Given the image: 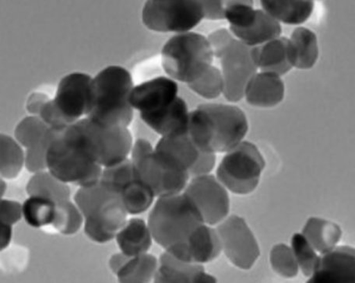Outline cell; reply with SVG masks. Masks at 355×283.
I'll use <instances>...</instances> for the list:
<instances>
[{"mask_svg": "<svg viewBox=\"0 0 355 283\" xmlns=\"http://www.w3.org/2000/svg\"><path fill=\"white\" fill-rule=\"evenodd\" d=\"M119 197L126 212L132 216H137L148 210L156 198L153 192L139 179L137 174L123 187Z\"/></svg>", "mask_w": 355, "mask_h": 283, "instance_id": "29", "label": "cell"}, {"mask_svg": "<svg viewBox=\"0 0 355 283\" xmlns=\"http://www.w3.org/2000/svg\"><path fill=\"white\" fill-rule=\"evenodd\" d=\"M230 30L234 39L250 48L261 46L266 42L277 39L282 33L280 23L262 9H258L256 20L248 28Z\"/></svg>", "mask_w": 355, "mask_h": 283, "instance_id": "23", "label": "cell"}, {"mask_svg": "<svg viewBox=\"0 0 355 283\" xmlns=\"http://www.w3.org/2000/svg\"><path fill=\"white\" fill-rule=\"evenodd\" d=\"M49 100V97L46 93L34 92L31 94L27 100L26 109L31 116H40L42 107Z\"/></svg>", "mask_w": 355, "mask_h": 283, "instance_id": "46", "label": "cell"}, {"mask_svg": "<svg viewBox=\"0 0 355 283\" xmlns=\"http://www.w3.org/2000/svg\"><path fill=\"white\" fill-rule=\"evenodd\" d=\"M155 151L168 165L189 174L190 170L198 161L200 154L189 135L161 137L156 144Z\"/></svg>", "mask_w": 355, "mask_h": 283, "instance_id": "19", "label": "cell"}, {"mask_svg": "<svg viewBox=\"0 0 355 283\" xmlns=\"http://www.w3.org/2000/svg\"><path fill=\"white\" fill-rule=\"evenodd\" d=\"M63 129L49 128L42 140L33 147L25 151V165L30 173H39L47 171V151L51 142L57 134Z\"/></svg>", "mask_w": 355, "mask_h": 283, "instance_id": "38", "label": "cell"}, {"mask_svg": "<svg viewBox=\"0 0 355 283\" xmlns=\"http://www.w3.org/2000/svg\"><path fill=\"white\" fill-rule=\"evenodd\" d=\"M92 80L87 73H72L60 81L53 102L69 125L85 116Z\"/></svg>", "mask_w": 355, "mask_h": 283, "instance_id": "14", "label": "cell"}, {"mask_svg": "<svg viewBox=\"0 0 355 283\" xmlns=\"http://www.w3.org/2000/svg\"><path fill=\"white\" fill-rule=\"evenodd\" d=\"M219 60L225 83L223 95L228 102L237 103L244 98L247 84L258 72L252 48L234 39Z\"/></svg>", "mask_w": 355, "mask_h": 283, "instance_id": "10", "label": "cell"}, {"mask_svg": "<svg viewBox=\"0 0 355 283\" xmlns=\"http://www.w3.org/2000/svg\"><path fill=\"white\" fill-rule=\"evenodd\" d=\"M205 19L210 21L225 20V1H200Z\"/></svg>", "mask_w": 355, "mask_h": 283, "instance_id": "45", "label": "cell"}, {"mask_svg": "<svg viewBox=\"0 0 355 283\" xmlns=\"http://www.w3.org/2000/svg\"><path fill=\"white\" fill-rule=\"evenodd\" d=\"M179 86L170 77H158L133 87L130 103L139 114L154 112L169 105L179 96Z\"/></svg>", "mask_w": 355, "mask_h": 283, "instance_id": "15", "label": "cell"}, {"mask_svg": "<svg viewBox=\"0 0 355 283\" xmlns=\"http://www.w3.org/2000/svg\"><path fill=\"white\" fill-rule=\"evenodd\" d=\"M56 204L53 200L40 197H29L23 203V217L34 228L53 224Z\"/></svg>", "mask_w": 355, "mask_h": 283, "instance_id": "32", "label": "cell"}, {"mask_svg": "<svg viewBox=\"0 0 355 283\" xmlns=\"http://www.w3.org/2000/svg\"><path fill=\"white\" fill-rule=\"evenodd\" d=\"M217 232L222 250L234 266L243 270L254 266L261 251L244 219L236 215L226 218L219 223Z\"/></svg>", "mask_w": 355, "mask_h": 283, "instance_id": "13", "label": "cell"}, {"mask_svg": "<svg viewBox=\"0 0 355 283\" xmlns=\"http://www.w3.org/2000/svg\"><path fill=\"white\" fill-rule=\"evenodd\" d=\"M135 87L131 73L123 66H110L92 78L85 117L106 128H129L133 118L130 103Z\"/></svg>", "mask_w": 355, "mask_h": 283, "instance_id": "3", "label": "cell"}, {"mask_svg": "<svg viewBox=\"0 0 355 283\" xmlns=\"http://www.w3.org/2000/svg\"><path fill=\"white\" fill-rule=\"evenodd\" d=\"M290 42L291 62L300 70H310L319 57L317 37L306 28H297L291 34Z\"/></svg>", "mask_w": 355, "mask_h": 283, "instance_id": "25", "label": "cell"}, {"mask_svg": "<svg viewBox=\"0 0 355 283\" xmlns=\"http://www.w3.org/2000/svg\"><path fill=\"white\" fill-rule=\"evenodd\" d=\"M139 117L161 137L188 135L189 111L185 100L180 97L160 110L144 113Z\"/></svg>", "mask_w": 355, "mask_h": 283, "instance_id": "17", "label": "cell"}, {"mask_svg": "<svg viewBox=\"0 0 355 283\" xmlns=\"http://www.w3.org/2000/svg\"><path fill=\"white\" fill-rule=\"evenodd\" d=\"M291 248L302 273L306 277H310L319 262L320 256L317 255L307 239L300 234H295L291 239Z\"/></svg>", "mask_w": 355, "mask_h": 283, "instance_id": "39", "label": "cell"}, {"mask_svg": "<svg viewBox=\"0 0 355 283\" xmlns=\"http://www.w3.org/2000/svg\"><path fill=\"white\" fill-rule=\"evenodd\" d=\"M270 263L272 269L282 277L294 278L299 273V265L293 251L287 245L281 244L272 248Z\"/></svg>", "mask_w": 355, "mask_h": 283, "instance_id": "40", "label": "cell"}, {"mask_svg": "<svg viewBox=\"0 0 355 283\" xmlns=\"http://www.w3.org/2000/svg\"><path fill=\"white\" fill-rule=\"evenodd\" d=\"M302 235L313 248L321 255L333 250L340 240V226L327 220L310 218L302 231Z\"/></svg>", "mask_w": 355, "mask_h": 283, "instance_id": "26", "label": "cell"}, {"mask_svg": "<svg viewBox=\"0 0 355 283\" xmlns=\"http://www.w3.org/2000/svg\"><path fill=\"white\" fill-rule=\"evenodd\" d=\"M225 20L230 23V29H246L255 21L258 9L252 1L234 0L225 1Z\"/></svg>", "mask_w": 355, "mask_h": 283, "instance_id": "34", "label": "cell"}, {"mask_svg": "<svg viewBox=\"0 0 355 283\" xmlns=\"http://www.w3.org/2000/svg\"><path fill=\"white\" fill-rule=\"evenodd\" d=\"M189 89L202 98L216 99L223 94V75L218 68L211 66L198 80L187 84Z\"/></svg>", "mask_w": 355, "mask_h": 283, "instance_id": "36", "label": "cell"}, {"mask_svg": "<svg viewBox=\"0 0 355 283\" xmlns=\"http://www.w3.org/2000/svg\"><path fill=\"white\" fill-rule=\"evenodd\" d=\"M49 129L40 116L25 117L15 128V139L22 147L29 149L42 140Z\"/></svg>", "mask_w": 355, "mask_h": 283, "instance_id": "35", "label": "cell"}, {"mask_svg": "<svg viewBox=\"0 0 355 283\" xmlns=\"http://www.w3.org/2000/svg\"><path fill=\"white\" fill-rule=\"evenodd\" d=\"M64 135L89 159L109 167L129 158L133 140L128 128H106L83 118L69 125Z\"/></svg>", "mask_w": 355, "mask_h": 283, "instance_id": "4", "label": "cell"}, {"mask_svg": "<svg viewBox=\"0 0 355 283\" xmlns=\"http://www.w3.org/2000/svg\"><path fill=\"white\" fill-rule=\"evenodd\" d=\"M65 129H61L49 145L47 171L68 185L87 188L98 184L103 167L89 159L67 139Z\"/></svg>", "mask_w": 355, "mask_h": 283, "instance_id": "6", "label": "cell"}, {"mask_svg": "<svg viewBox=\"0 0 355 283\" xmlns=\"http://www.w3.org/2000/svg\"><path fill=\"white\" fill-rule=\"evenodd\" d=\"M222 251L217 230L204 223L199 226L188 244L189 262L205 264L216 259Z\"/></svg>", "mask_w": 355, "mask_h": 283, "instance_id": "24", "label": "cell"}, {"mask_svg": "<svg viewBox=\"0 0 355 283\" xmlns=\"http://www.w3.org/2000/svg\"><path fill=\"white\" fill-rule=\"evenodd\" d=\"M55 204V217L52 224L54 228L66 236L77 234L85 223V217L77 205L72 203L71 199Z\"/></svg>", "mask_w": 355, "mask_h": 283, "instance_id": "33", "label": "cell"}, {"mask_svg": "<svg viewBox=\"0 0 355 283\" xmlns=\"http://www.w3.org/2000/svg\"><path fill=\"white\" fill-rule=\"evenodd\" d=\"M85 232L92 241L98 244H106L116 238V235L101 228L87 220H85Z\"/></svg>", "mask_w": 355, "mask_h": 283, "instance_id": "44", "label": "cell"}, {"mask_svg": "<svg viewBox=\"0 0 355 283\" xmlns=\"http://www.w3.org/2000/svg\"><path fill=\"white\" fill-rule=\"evenodd\" d=\"M135 167L130 158H128L118 165L104 167L100 182L119 196L123 187L135 178Z\"/></svg>", "mask_w": 355, "mask_h": 283, "instance_id": "37", "label": "cell"}, {"mask_svg": "<svg viewBox=\"0 0 355 283\" xmlns=\"http://www.w3.org/2000/svg\"><path fill=\"white\" fill-rule=\"evenodd\" d=\"M130 257L126 256L120 251V253L113 255L110 260V268L112 272L116 275L120 269L125 265V262L128 261Z\"/></svg>", "mask_w": 355, "mask_h": 283, "instance_id": "47", "label": "cell"}, {"mask_svg": "<svg viewBox=\"0 0 355 283\" xmlns=\"http://www.w3.org/2000/svg\"><path fill=\"white\" fill-rule=\"evenodd\" d=\"M252 55L261 72L272 73L282 77L293 68L290 42L286 37H279L261 46L252 48Z\"/></svg>", "mask_w": 355, "mask_h": 283, "instance_id": "21", "label": "cell"}, {"mask_svg": "<svg viewBox=\"0 0 355 283\" xmlns=\"http://www.w3.org/2000/svg\"><path fill=\"white\" fill-rule=\"evenodd\" d=\"M26 192L29 197L46 198L55 203L69 200L71 197L68 184L57 179L49 171L34 174L28 182Z\"/></svg>", "mask_w": 355, "mask_h": 283, "instance_id": "28", "label": "cell"}, {"mask_svg": "<svg viewBox=\"0 0 355 283\" xmlns=\"http://www.w3.org/2000/svg\"><path fill=\"white\" fill-rule=\"evenodd\" d=\"M207 39L212 49L214 57L220 59L221 55L236 39L230 30L220 28L209 35Z\"/></svg>", "mask_w": 355, "mask_h": 283, "instance_id": "41", "label": "cell"}, {"mask_svg": "<svg viewBox=\"0 0 355 283\" xmlns=\"http://www.w3.org/2000/svg\"><path fill=\"white\" fill-rule=\"evenodd\" d=\"M198 209L206 224L214 226L225 220L230 210L226 188L215 176L191 179L183 192Z\"/></svg>", "mask_w": 355, "mask_h": 283, "instance_id": "12", "label": "cell"}, {"mask_svg": "<svg viewBox=\"0 0 355 283\" xmlns=\"http://www.w3.org/2000/svg\"><path fill=\"white\" fill-rule=\"evenodd\" d=\"M310 283H354L355 255L351 247H335L320 256Z\"/></svg>", "mask_w": 355, "mask_h": 283, "instance_id": "16", "label": "cell"}, {"mask_svg": "<svg viewBox=\"0 0 355 283\" xmlns=\"http://www.w3.org/2000/svg\"><path fill=\"white\" fill-rule=\"evenodd\" d=\"M204 223L200 213L183 192L158 198L148 219L154 241L176 259L187 262L190 238Z\"/></svg>", "mask_w": 355, "mask_h": 283, "instance_id": "2", "label": "cell"}, {"mask_svg": "<svg viewBox=\"0 0 355 283\" xmlns=\"http://www.w3.org/2000/svg\"><path fill=\"white\" fill-rule=\"evenodd\" d=\"M146 28L158 33H189L204 20L200 1L196 0H148L142 9Z\"/></svg>", "mask_w": 355, "mask_h": 283, "instance_id": "8", "label": "cell"}, {"mask_svg": "<svg viewBox=\"0 0 355 283\" xmlns=\"http://www.w3.org/2000/svg\"><path fill=\"white\" fill-rule=\"evenodd\" d=\"M12 226L10 225L0 223V248L1 250L8 248L12 238Z\"/></svg>", "mask_w": 355, "mask_h": 283, "instance_id": "48", "label": "cell"}, {"mask_svg": "<svg viewBox=\"0 0 355 283\" xmlns=\"http://www.w3.org/2000/svg\"><path fill=\"white\" fill-rule=\"evenodd\" d=\"M266 162L255 144L243 141L228 151L217 169L216 178L226 190L248 194L256 190Z\"/></svg>", "mask_w": 355, "mask_h": 283, "instance_id": "7", "label": "cell"}, {"mask_svg": "<svg viewBox=\"0 0 355 283\" xmlns=\"http://www.w3.org/2000/svg\"><path fill=\"white\" fill-rule=\"evenodd\" d=\"M217 156L215 154L204 153L200 154L199 159L195 163L189 172L190 179L198 177V176L210 174L216 165Z\"/></svg>", "mask_w": 355, "mask_h": 283, "instance_id": "43", "label": "cell"}, {"mask_svg": "<svg viewBox=\"0 0 355 283\" xmlns=\"http://www.w3.org/2000/svg\"><path fill=\"white\" fill-rule=\"evenodd\" d=\"M262 10L280 23L297 25L305 23L313 14V1H268L261 2Z\"/></svg>", "mask_w": 355, "mask_h": 283, "instance_id": "27", "label": "cell"}, {"mask_svg": "<svg viewBox=\"0 0 355 283\" xmlns=\"http://www.w3.org/2000/svg\"><path fill=\"white\" fill-rule=\"evenodd\" d=\"M160 283L215 282L216 279L206 273L200 264L190 263L176 259L164 251L158 260V268L154 279Z\"/></svg>", "mask_w": 355, "mask_h": 283, "instance_id": "18", "label": "cell"}, {"mask_svg": "<svg viewBox=\"0 0 355 283\" xmlns=\"http://www.w3.org/2000/svg\"><path fill=\"white\" fill-rule=\"evenodd\" d=\"M139 179L147 185L156 198L175 196L185 190L190 176L170 167L155 152L130 159Z\"/></svg>", "mask_w": 355, "mask_h": 283, "instance_id": "11", "label": "cell"}, {"mask_svg": "<svg viewBox=\"0 0 355 283\" xmlns=\"http://www.w3.org/2000/svg\"><path fill=\"white\" fill-rule=\"evenodd\" d=\"M284 97V84L280 75L259 72L247 84L244 98L257 108H272L280 104Z\"/></svg>", "mask_w": 355, "mask_h": 283, "instance_id": "20", "label": "cell"}, {"mask_svg": "<svg viewBox=\"0 0 355 283\" xmlns=\"http://www.w3.org/2000/svg\"><path fill=\"white\" fill-rule=\"evenodd\" d=\"M115 239L120 251L128 257L148 253L154 241L148 223L138 217L128 219Z\"/></svg>", "mask_w": 355, "mask_h": 283, "instance_id": "22", "label": "cell"}, {"mask_svg": "<svg viewBox=\"0 0 355 283\" xmlns=\"http://www.w3.org/2000/svg\"><path fill=\"white\" fill-rule=\"evenodd\" d=\"M248 130L247 117L236 105L201 104L189 112L188 135L201 152L226 154L243 142Z\"/></svg>", "mask_w": 355, "mask_h": 283, "instance_id": "1", "label": "cell"}, {"mask_svg": "<svg viewBox=\"0 0 355 283\" xmlns=\"http://www.w3.org/2000/svg\"><path fill=\"white\" fill-rule=\"evenodd\" d=\"M25 165V153L22 147L12 137L0 136V174L4 179H15Z\"/></svg>", "mask_w": 355, "mask_h": 283, "instance_id": "31", "label": "cell"}, {"mask_svg": "<svg viewBox=\"0 0 355 283\" xmlns=\"http://www.w3.org/2000/svg\"><path fill=\"white\" fill-rule=\"evenodd\" d=\"M214 58L207 37L194 31L175 35L162 50L164 73L187 84L200 77L212 66Z\"/></svg>", "mask_w": 355, "mask_h": 283, "instance_id": "5", "label": "cell"}, {"mask_svg": "<svg viewBox=\"0 0 355 283\" xmlns=\"http://www.w3.org/2000/svg\"><path fill=\"white\" fill-rule=\"evenodd\" d=\"M157 268V257L146 253L130 257L116 275L119 282H150L154 280Z\"/></svg>", "mask_w": 355, "mask_h": 283, "instance_id": "30", "label": "cell"}, {"mask_svg": "<svg viewBox=\"0 0 355 283\" xmlns=\"http://www.w3.org/2000/svg\"><path fill=\"white\" fill-rule=\"evenodd\" d=\"M74 203L88 220L116 235L128 221V212L119 194L101 183L79 188L73 197Z\"/></svg>", "mask_w": 355, "mask_h": 283, "instance_id": "9", "label": "cell"}, {"mask_svg": "<svg viewBox=\"0 0 355 283\" xmlns=\"http://www.w3.org/2000/svg\"><path fill=\"white\" fill-rule=\"evenodd\" d=\"M23 217V205L17 201L2 199L0 202V223L15 225Z\"/></svg>", "mask_w": 355, "mask_h": 283, "instance_id": "42", "label": "cell"}]
</instances>
